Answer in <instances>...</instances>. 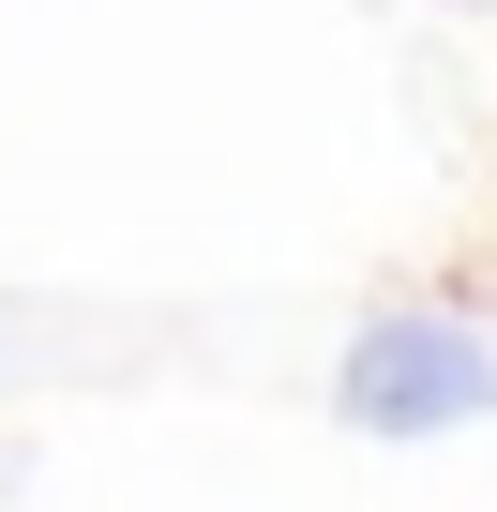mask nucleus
I'll return each instance as SVG.
<instances>
[{
    "mask_svg": "<svg viewBox=\"0 0 497 512\" xmlns=\"http://www.w3.org/2000/svg\"><path fill=\"white\" fill-rule=\"evenodd\" d=\"M332 407H347V437H452V422L497 407V347H482L467 317H437V302H377V317L347 332Z\"/></svg>",
    "mask_w": 497,
    "mask_h": 512,
    "instance_id": "1",
    "label": "nucleus"
}]
</instances>
